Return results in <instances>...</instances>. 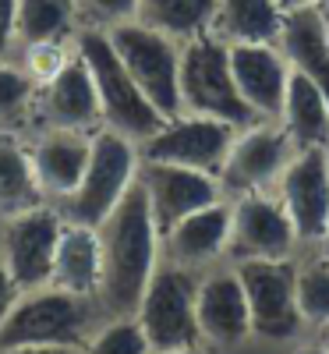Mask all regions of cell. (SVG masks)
<instances>
[{
	"label": "cell",
	"mask_w": 329,
	"mask_h": 354,
	"mask_svg": "<svg viewBox=\"0 0 329 354\" xmlns=\"http://www.w3.org/2000/svg\"><path fill=\"white\" fill-rule=\"evenodd\" d=\"M100 230V305L106 315H135L142 294L160 266V227L149 213L142 185L124 195V202L96 227Z\"/></svg>",
	"instance_id": "obj_1"
},
{
	"label": "cell",
	"mask_w": 329,
	"mask_h": 354,
	"mask_svg": "<svg viewBox=\"0 0 329 354\" xmlns=\"http://www.w3.org/2000/svg\"><path fill=\"white\" fill-rule=\"evenodd\" d=\"M106 319L100 298L64 287L18 290V298L0 322V351L8 347H85Z\"/></svg>",
	"instance_id": "obj_2"
},
{
	"label": "cell",
	"mask_w": 329,
	"mask_h": 354,
	"mask_svg": "<svg viewBox=\"0 0 329 354\" xmlns=\"http://www.w3.org/2000/svg\"><path fill=\"white\" fill-rule=\"evenodd\" d=\"M245 283L252 312V340L258 354H283L290 344L308 337L297 308V255L294 259H252L234 262Z\"/></svg>",
	"instance_id": "obj_3"
},
{
	"label": "cell",
	"mask_w": 329,
	"mask_h": 354,
	"mask_svg": "<svg viewBox=\"0 0 329 354\" xmlns=\"http://www.w3.org/2000/svg\"><path fill=\"white\" fill-rule=\"evenodd\" d=\"M75 50L85 61L88 75H93L96 96H100V113H103V128H110V131L142 145L167 117L149 103L145 93L135 85V78L121 64L117 50L110 46V36L103 32V28L85 25L78 32V39H75Z\"/></svg>",
	"instance_id": "obj_4"
},
{
	"label": "cell",
	"mask_w": 329,
	"mask_h": 354,
	"mask_svg": "<svg viewBox=\"0 0 329 354\" xmlns=\"http://www.w3.org/2000/svg\"><path fill=\"white\" fill-rule=\"evenodd\" d=\"M138 167H142L138 142L117 135L110 128H100L93 135V153H88V163H85L78 188L57 205V209H61L64 220H71V223L100 227L117 205L124 202V195L135 188Z\"/></svg>",
	"instance_id": "obj_5"
},
{
	"label": "cell",
	"mask_w": 329,
	"mask_h": 354,
	"mask_svg": "<svg viewBox=\"0 0 329 354\" xmlns=\"http://www.w3.org/2000/svg\"><path fill=\"white\" fill-rule=\"evenodd\" d=\"M181 113L216 117V121H227L234 128L255 121L241 93H237L230 46L213 32L181 43Z\"/></svg>",
	"instance_id": "obj_6"
},
{
	"label": "cell",
	"mask_w": 329,
	"mask_h": 354,
	"mask_svg": "<svg viewBox=\"0 0 329 354\" xmlns=\"http://www.w3.org/2000/svg\"><path fill=\"white\" fill-rule=\"evenodd\" d=\"M121 64L163 117L181 113V43L142 25L138 18L103 28Z\"/></svg>",
	"instance_id": "obj_7"
},
{
	"label": "cell",
	"mask_w": 329,
	"mask_h": 354,
	"mask_svg": "<svg viewBox=\"0 0 329 354\" xmlns=\"http://www.w3.org/2000/svg\"><path fill=\"white\" fill-rule=\"evenodd\" d=\"M198 277L181 266H170L160 259L153 280H149L142 301L135 308V319L153 344V351H177V347H195L198 340Z\"/></svg>",
	"instance_id": "obj_8"
},
{
	"label": "cell",
	"mask_w": 329,
	"mask_h": 354,
	"mask_svg": "<svg viewBox=\"0 0 329 354\" xmlns=\"http://www.w3.org/2000/svg\"><path fill=\"white\" fill-rule=\"evenodd\" d=\"M198 340L216 354H258L252 340V312L234 262H220L198 277Z\"/></svg>",
	"instance_id": "obj_9"
},
{
	"label": "cell",
	"mask_w": 329,
	"mask_h": 354,
	"mask_svg": "<svg viewBox=\"0 0 329 354\" xmlns=\"http://www.w3.org/2000/svg\"><path fill=\"white\" fill-rule=\"evenodd\" d=\"M61 230H64V213L53 202H39L32 209L0 220V262L8 266L18 290L50 283Z\"/></svg>",
	"instance_id": "obj_10"
},
{
	"label": "cell",
	"mask_w": 329,
	"mask_h": 354,
	"mask_svg": "<svg viewBox=\"0 0 329 354\" xmlns=\"http://www.w3.org/2000/svg\"><path fill=\"white\" fill-rule=\"evenodd\" d=\"M294 153H297V145L290 142L280 121H252L245 128H237L230 153L220 167V185L227 198L252 195V192H273Z\"/></svg>",
	"instance_id": "obj_11"
},
{
	"label": "cell",
	"mask_w": 329,
	"mask_h": 354,
	"mask_svg": "<svg viewBox=\"0 0 329 354\" xmlns=\"http://www.w3.org/2000/svg\"><path fill=\"white\" fill-rule=\"evenodd\" d=\"M237 128L216 117H202V113H173L149 135L138 153L142 160H156V163H177V167H191L216 174L230 153Z\"/></svg>",
	"instance_id": "obj_12"
},
{
	"label": "cell",
	"mask_w": 329,
	"mask_h": 354,
	"mask_svg": "<svg viewBox=\"0 0 329 354\" xmlns=\"http://www.w3.org/2000/svg\"><path fill=\"white\" fill-rule=\"evenodd\" d=\"M297 252H301V241L276 192L230 198V262L294 259Z\"/></svg>",
	"instance_id": "obj_13"
},
{
	"label": "cell",
	"mask_w": 329,
	"mask_h": 354,
	"mask_svg": "<svg viewBox=\"0 0 329 354\" xmlns=\"http://www.w3.org/2000/svg\"><path fill=\"white\" fill-rule=\"evenodd\" d=\"M276 198L297 230L301 252L329 230V160L322 149H297L276 181Z\"/></svg>",
	"instance_id": "obj_14"
},
{
	"label": "cell",
	"mask_w": 329,
	"mask_h": 354,
	"mask_svg": "<svg viewBox=\"0 0 329 354\" xmlns=\"http://www.w3.org/2000/svg\"><path fill=\"white\" fill-rule=\"evenodd\" d=\"M138 185H142L149 213H153L160 230H167L177 220H185L195 209H205V205L227 198L216 174L177 167V163H156V160H142Z\"/></svg>",
	"instance_id": "obj_15"
},
{
	"label": "cell",
	"mask_w": 329,
	"mask_h": 354,
	"mask_svg": "<svg viewBox=\"0 0 329 354\" xmlns=\"http://www.w3.org/2000/svg\"><path fill=\"white\" fill-rule=\"evenodd\" d=\"M160 255L163 262L191 273H205L220 262H230V198L195 209L160 230Z\"/></svg>",
	"instance_id": "obj_16"
},
{
	"label": "cell",
	"mask_w": 329,
	"mask_h": 354,
	"mask_svg": "<svg viewBox=\"0 0 329 354\" xmlns=\"http://www.w3.org/2000/svg\"><path fill=\"white\" fill-rule=\"evenodd\" d=\"M96 131H71V128H32L25 135L28 163H32L36 185L46 202L61 205L82 181L88 153H93Z\"/></svg>",
	"instance_id": "obj_17"
},
{
	"label": "cell",
	"mask_w": 329,
	"mask_h": 354,
	"mask_svg": "<svg viewBox=\"0 0 329 354\" xmlns=\"http://www.w3.org/2000/svg\"><path fill=\"white\" fill-rule=\"evenodd\" d=\"M32 128H71V131H100L103 113H100V96L93 75L85 61L75 57L64 71H57L46 85L36 88V117Z\"/></svg>",
	"instance_id": "obj_18"
},
{
	"label": "cell",
	"mask_w": 329,
	"mask_h": 354,
	"mask_svg": "<svg viewBox=\"0 0 329 354\" xmlns=\"http://www.w3.org/2000/svg\"><path fill=\"white\" fill-rule=\"evenodd\" d=\"M230 68L245 106L255 121H276L283 110V96L290 85V61L280 43H258V46H230Z\"/></svg>",
	"instance_id": "obj_19"
},
{
	"label": "cell",
	"mask_w": 329,
	"mask_h": 354,
	"mask_svg": "<svg viewBox=\"0 0 329 354\" xmlns=\"http://www.w3.org/2000/svg\"><path fill=\"white\" fill-rule=\"evenodd\" d=\"M100 277H103V255H100V230L64 220L61 241L53 252L50 283L75 294L100 298Z\"/></svg>",
	"instance_id": "obj_20"
},
{
	"label": "cell",
	"mask_w": 329,
	"mask_h": 354,
	"mask_svg": "<svg viewBox=\"0 0 329 354\" xmlns=\"http://www.w3.org/2000/svg\"><path fill=\"white\" fill-rule=\"evenodd\" d=\"M287 25V11L276 0H216L213 32L227 46H258L280 43Z\"/></svg>",
	"instance_id": "obj_21"
},
{
	"label": "cell",
	"mask_w": 329,
	"mask_h": 354,
	"mask_svg": "<svg viewBox=\"0 0 329 354\" xmlns=\"http://www.w3.org/2000/svg\"><path fill=\"white\" fill-rule=\"evenodd\" d=\"M280 46L287 53L290 68L301 71L319 88V93L329 100V39H326L319 8L315 11H294V15H287Z\"/></svg>",
	"instance_id": "obj_22"
},
{
	"label": "cell",
	"mask_w": 329,
	"mask_h": 354,
	"mask_svg": "<svg viewBox=\"0 0 329 354\" xmlns=\"http://www.w3.org/2000/svg\"><path fill=\"white\" fill-rule=\"evenodd\" d=\"M276 121L283 124V131L290 135L297 149H322V145H329V100L301 71L290 75L283 110Z\"/></svg>",
	"instance_id": "obj_23"
},
{
	"label": "cell",
	"mask_w": 329,
	"mask_h": 354,
	"mask_svg": "<svg viewBox=\"0 0 329 354\" xmlns=\"http://www.w3.org/2000/svg\"><path fill=\"white\" fill-rule=\"evenodd\" d=\"M78 32H82L78 0H18L15 50L36 43H75Z\"/></svg>",
	"instance_id": "obj_24"
},
{
	"label": "cell",
	"mask_w": 329,
	"mask_h": 354,
	"mask_svg": "<svg viewBox=\"0 0 329 354\" xmlns=\"http://www.w3.org/2000/svg\"><path fill=\"white\" fill-rule=\"evenodd\" d=\"M46 202L32 163H28V145L21 131H0V220L15 216L21 209Z\"/></svg>",
	"instance_id": "obj_25"
},
{
	"label": "cell",
	"mask_w": 329,
	"mask_h": 354,
	"mask_svg": "<svg viewBox=\"0 0 329 354\" xmlns=\"http://www.w3.org/2000/svg\"><path fill=\"white\" fill-rule=\"evenodd\" d=\"M213 11L216 0H138L135 18L177 43H188L213 28Z\"/></svg>",
	"instance_id": "obj_26"
},
{
	"label": "cell",
	"mask_w": 329,
	"mask_h": 354,
	"mask_svg": "<svg viewBox=\"0 0 329 354\" xmlns=\"http://www.w3.org/2000/svg\"><path fill=\"white\" fill-rule=\"evenodd\" d=\"M297 308L312 333L329 326V262L312 248L297 252Z\"/></svg>",
	"instance_id": "obj_27"
},
{
	"label": "cell",
	"mask_w": 329,
	"mask_h": 354,
	"mask_svg": "<svg viewBox=\"0 0 329 354\" xmlns=\"http://www.w3.org/2000/svg\"><path fill=\"white\" fill-rule=\"evenodd\" d=\"M36 82L15 61H0V131H32Z\"/></svg>",
	"instance_id": "obj_28"
},
{
	"label": "cell",
	"mask_w": 329,
	"mask_h": 354,
	"mask_svg": "<svg viewBox=\"0 0 329 354\" xmlns=\"http://www.w3.org/2000/svg\"><path fill=\"white\" fill-rule=\"evenodd\" d=\"M82 354H153V344L145 340L135 315H106Z\"/></svg>",
	"instance_id": "obj_29"
},
{
	"label": "cell",
	"mask_w": 329,
	"mask_h": 354,
	"mask_svg": "<svg viewBox=\"0 0 329 354\" xmlns=\"http://www.w3.org/2000/svg\"><path fill=\"white\" fill-rule=\"evenodd\" d=\"M71 57H75V43H36V46L15 50L11 61H15L28 78H32L36 88H39V85H46L57 71H64Z\"/></svg>",
	"instance_id": "obj_30"
},
{
	"label": "cell",
	"mask_w": 329,
	"mask_h": 354,
	"mask_svg": "<svg viewBox=\"0 0 329 354\" xmlns=\"http://www.w3.org/2000/svg\"><path fill=\"white\" fill-rule=\"evenodd\" d=\"M82 28H113L138 15V0H78Z\"/></svg>",
	"instance_id": "obj_31"
},
{
	"label": "cell",
	"mask_w": 329,
	"mask_h": 354,
	"mask_svg": "<svg viewBox=\"0 0 329 354\" xmlns=\"http://www.w3.org/2000/svg\"><path fill=\"white\" fill-rule=\"evenodd\" d=\"M15 11L18 0H0V61H11L15 53Z\"/></svg>",
	"instance_id": "obj_32"
},
{
	"label": "cell",
	"mask_w": 329,
	"mask_h": 354,
	"mask_svg": "<svg viewBox=\"0 0 329 354\" xmlns=\"http://www.w3.org/2000/svg\"><path fill=\"white\" fill-rule=\"evenodd\" d=\"M15 298H18V287H15V280H11V273H8V266L0 262V322L8 319Z\"/></svg>",
	"instance_id": "obj_33"
},
{
	"label": "cell",
	"mask_w": 329,
	"mask_h": 354,
	"mask_svg": "<svg viewBox=\"0 0 329 354\" xmlns=\"http://www.w3.org/2000/svg\"><path fill=\"white\" fill-rule=\"evenodd\" d=\"M283 354H326V347H322V340L315 333H308V337H301L297 344H290Z\"/></svg>",
	"instance_id": "obj_34"
},
{
	"label": "cell",
	"mask_w": 329,
	"mask_h": 354,
	"mask_svg": "<svg viewBox=\"0 0 329 354\" xmlns=\"http://www.w3.org/2000/svg\"><path fill=\"white\" fill-rule=\"evenodd\" d=\"M0 354H82V347H8Z\"/></svg>",
	"instance_id": "obj_35"
},
{
	"label": "cell",
	"mask_w": 329,
	"mask_h": 354,
	"mask_svg": "<svg viewBox=\"0 0 329 354\" xmlns=\"http://www.w3.org/2000/svg\"><path fill=\"white\" fill-rule=\"evenodd\" d=\"M276 4H280L287 15H294V11H315V8L326 4V0H276Z\"/></svg>",
	"instance_id": "obj_36"
},
{
	"label": "cell",
	"mask_w": 329,
	"mask_h": 354,
	"mask_svg": "<svg viewBox=\"0 0 329 354\" xmlns=\"http://www.w3.org/2000/svg\"><path fill=\"white\" fill-rule=\"evenodd\" d=\"M153 354H216V351H209L205 344H195V347H177V351H153Z\"/></svg>",
	"instance_id": "obj_37"
},
{
	"label": "cell",
	"mask_w": 329,
	"mask_h": 354,
	"mask_svg": "<svg viewBox=\"0 0 329 354\" xmlns=\"http://www.w3.org/2000/svg\"><path fill=\"white\" fill-rule=\"evenodd\" d=\"M312 252H319V255H322V259L329 262V230H326V234H322V238H319V241L312 245Z\"/></svg>",
	"instance_id": "obj_38"
},
{
	"label": "cell",
	"mask_w": 329,
	"mask_h": 354,
	"mask_svg": "<svg viewBox=\"0 0 329 354\" xmlns=\"http://www.w3.org/2000/svg\"><path fill=\"white\" fill-rule=\"evenodd\" d=\"M319 18H322V28H326V39H329V0L319 8Z\"/></svg>",
	"instance_id": "obj_39"
},
{
	"label": "cell",
	"mask_w": 329,
	"mask_h": 354,
	"mask_svg": "<svg viewBox=\"0 0 329 354\" xmlns=\"http://www.w3.org/2000/svg\"><path fill=\"white\" fill-rule=\"evenodd\" d=\"M315 337L322 340V347H326V354H329V326H322V330H315Z\"/></svg>",
	"instance_id": "obj_40"
},
{
	"label": "cell",
	"mask_w": 329,
	"mask_h": 354,
	"mask_svg": "<svg viewBox=\"0 0 329 354\" xmlns=\"http://www.w3.org/2000/svg\"><path fill=\"white\" fill-rule=\"evenodd\" d=\"M326 160H329V145H326Z\"/></svg>",
	"instance_id": "obj_41"
}]
</instances>
